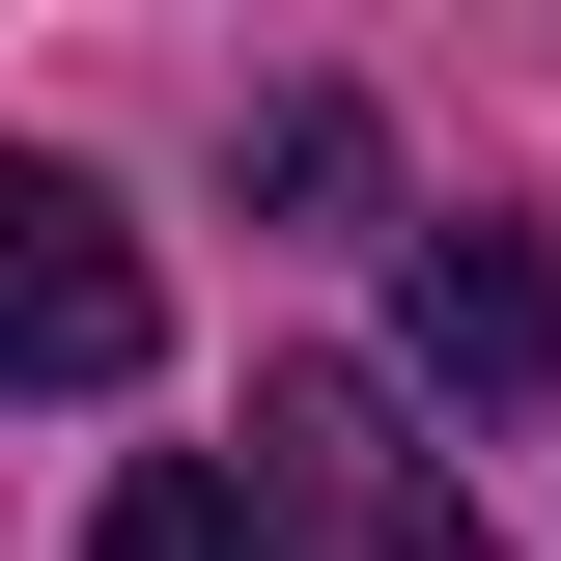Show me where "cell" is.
<instances>
[{
	"mask_svg": "<svg viewBox=\"0 0 561 561\" xmlns=\"http://www.w3.org/2000/svg\"><path fill=\"white\" fill-rule=\"evenodd\" d=\"M84 561H280V534H253V478H225V449H140V478L84 505Z\"/></svg>",
	"mask_w": 561,
	"mask_h": 561,
	"instance_id": "4",
	"label": "cell"
},
{
	"mask_svg": "<svg viewBox=\"0 0 561 561\" xmlns=\"http://www.w3.org/2000/svg\"><path fill=\"white\" fill-rule=\"evenodd\" d=\"M393 365L421 393H561V225H393Z\"/></svg>",
	"mask_w": 561,
	"mask_h": 561,
	"instance_id": "3",
	"label": "cell"
},
{
	"mask_svg": "<svg viewBox=\"0 0 561 561\" xmlns=\"http://www.w3.org/2000/svg\"><path fill=\"white\" fill-rule=\"evenodd\" d=\"M253 534L280 561H505L393 365H253Z\"/></svg>",
	"mask_w": 561,
	"mask_h": 561,
	"instance_id": "1",
	"label": "cell"
},
{
	"mask_svg": "<svg viewBox=\"0 0 561 561\" xmlns=\"http://www.w3.org/2000/svg\"><path fill=\"white\" fill-rule=\"evenodd\" d=\"M253 197H280V225H365V113H337V84H280V113H253Z\"/></svg>",
	"mask_w": 561,
	"mask_h": 561,
	"instance_id": "5",
	"label": "cell"
},
{
	"mask_svg": "<svg viewBox=\"0 0 561 561\" xmlns=\"http://www.w3.org/2000/svg\"><path fill=\"white\" fill-rule=\"evenodd\" d=\"M140 337H169L140 225L84 197L57 140H0V393H140Z\"/></svg>",
	"mask_w": 561,
	"mask_h": 561,
	"instance_id": "2",
	"label": "cell"
}]
</instances>
